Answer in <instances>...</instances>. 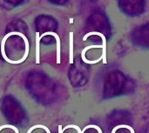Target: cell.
I'll list each match as a JSON object with an SVG mask.
<instances>
[{
    "label": "cell",
    "mask_w": 149,
    "mask_h": 133,
    "mask_svg": "<svg viewBox=\"0 0 149 133\" xmlns=\"http://www.w3.org/2000/svg\"><path fill=\"white\" fill-rule=\"evenodd\" d=\"M45 35H52L57 39V63L59 64L60 63V41H59V37L56 33H54L52 31H47V32H45V33H44V34H42L40 36V39Z\"/></svg>",
    "instance_id": "obj_4"
},
{
    "label": "cell",
    "mask_w": 149,
    "mask_h": 133,
    "mask_svg": "<svg viewBox=\"0 0 149 133\" xmlns=\"http://www.w3.org/2000/svg\"><path fill=\"white\" fill-rule=\"evenodd\" d=\"M89 128H93V129H96L97 131H98V132L99 133H102V131H101V129L99 127V126H97V125H87V126H86L85 128H84V132H86V129H89Z\"/></svg>",
    "instance_id": "obj_7"
},
{
    "label": "cell",
    "mask_w": 149,
    "mask_h": 133,
    "mask_svg": "<svg viewBox=\"0 0 149 133\" xmlns=\"http://www.w3.org/2000/svg\"><path fill=\"white\" fill-rule=\"evenodd\" d=\"M120 10L130 17H137L141 15L146 7L145 0H118Z\"/></svg>",
    "instance_id": "obj_2"
},
{
    "label": "cell",
    "mask_w": 149,
    "mask_h": 133,
    "mask_svg": "<svg viewBox=\"0 0 149 133\" xmlns=\"http://www.w3.org/2000/svg\"><path fill=\"white\" fill-rule=\"evenodd\" d=\"M69 128H74V129H76L77 131H78V133H84L85 132L84 131H81L80 129H79V126H77V125H67V126H65V128H64V130L63 131H65V130H67V129H69Z\"/></svg>",
    "instance_id": "obj_8"
},
{
    "label": "cell",
    "mask_w": 149,
    "mask_h": 133,
    "mask_svg": "<svg viewBox=\"0 0 149 133\" xmlns=\"http://www.w3.org/2000/svg\"><path fill=\"white\" fill-rule=\"evenodd\" d=\"M134 43L141 45H149V24H145L134 29L133 33Z\"/></svg>",
    "instance_id": "obj_3"
},
{
    "label": "cell",
    "mask_w": 149,
    "mask_h": 133,
    "mask_svg": "<svg viewBox=\"0 0 149 133\" xmlns=\"http://www.w3.org/2000/svg\"><path fill=\"white\" fill-rule=\"evenodd\" d=\"M63 130H62V126L61 125H58V133H63Z\"/></svg>",
    "instance_id": "obj_10"
},
{
    "label": "cell",
    "mask_w": 149,
    "mask_h": 133,
    "mask_svg": "<svg viewBox=\"0 0 149 133\" xmlns=\"http://www.w3.org/2000/svg\"><path fill=\"white\" fill-rule=\"evenodd\" d=\"M88 22H89L90 27L97 28L98 30L95 33H87L84 37V40H86L91 35H97V36L101 37L102 41L107 40L105 33H107V34L109 33V31H110V25H109L108 18L106 16V14L103 11L97 10V11L93 12L90 16V17L88 18Z\"/></svg>",
    "instance_id": "obj_1"
},
{
    "label": "cell",
    "mask_w": 149,
    "mask_h": 133,
    "mask_svg": "<svg viewBox=\"0 0 149 133\" xmlns=\"http://www.w3.org/2000/svg\"><path fill=\"white\" fill-rule=\"evenodd\" d=\"M4 128H10V129H13V130L15 131V132L16 133H19V132L17 131V129L15 126L10 125H2V126H0V132H1V130H3V129H4Z\"/></svg>",
    "instance_id": "obj_9"
},
{
    "label": "cell",
    "mask_w": 149,
    "mask_h": 133,
    "mask_svg": "<svg viewBox=\"0 0 149 133\" xmlns=\"http://www.w3.org/2000/svg\"><path fill=\"white\" fill-rule=\"evenodd\" d=\"M39 40L40 36L39 33H36V63L39 64Z\"/></svg>",
    "instance_id": "obj_5"
},
{
    "label": "cell",
    "mask_w": 149,
    "mask_h": 133,
    "mask_svg": "<svg viewBox=\"0 0 149 133\" xmlns=\"http://www.w3.org/2000/svg\"><path fill=\"white\" fill-rule=\"evenodd\" d=\"M120 128H127V129H128V130H130V132L131 133H135L134 132V130L131 127V126H128V125H118L117 127H115L113 130V132L112 133H115L116 132V131L118 130V129H120Z\"/></svg>",
    "instance_id": "obj_6"
}]
</instances>
